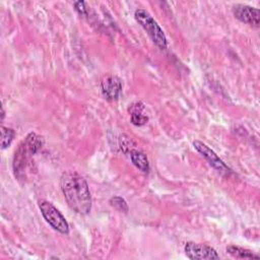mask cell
Here are the masks:
<instances>
[{
    "label": "cell",
    "mask_w": 260,
    "mask_h": 260,
    "mask_svg": "<svg viewBox=\"0 0 260 260\" xmlns=\"http://www.w3.org/2000/svg\"><path fill=\"white\" fill-rule=\"evenodd\" d=\"M137 106H138V103L136 105H132V107H131V109L133 110L131 113V123L136 126H142L147 123L148 118L141 114L142 109L139 110Z\"/></svg>",
    "instance_id": "8fae6325"
},
{
    "label": "cell",
    "mask_w": 260,
    "mask_h": 260,
    "mask_svg": "<svg viewBox=\"0 0 260 260\" xmlns=\"http://www.w3.org/2000/svg\"><path fill=\"white\" fill-rule=\"evenodd\" d=\"M134 17L136 21L143 27V29L147 32L149 38L152 40V42L161 50L167 48L168 42L166 35L164 34L162 29L158 25V23L155 21V19L149 14L148 11L145 9H137L134 13Z\"/></svg>",
    "instance_id": "3957f363"
},
{
    "label": "cell",
    "mask_w": 260,
    "mask_h": 260,
    "mask_svg": "<svg viewBox=\"0 0 260 260\" xmlns=\"http://www.w3.org/2000/svg\"><path fill=\"white\" fill-rule=\"evenodd\" d=\"M75 9L81 14V15H87V10L85 8V3L83 1H77L74 3Z\"/></svg>",
    "instance_id": "9a60e30c"
},
{
    "label": "cell",
    "mask_w": 260,
    "mask_h": 260,
    "mask_svg": "<svg viewBox=\"0 0 260 260\" xmlns=\"http://www.w3.org/2000/svg\"><path fill=\"white\" fill-rule=\"evenodd\" d=\"M110 203H111L112 206H114L119 211H123V212H127L128 211V205H127L126 201L122 197H120V196L112 197L111 200H110Z\"/></svg>",
    "instance_id": "4fadbf2b"
},
{
    "label": "cell",
    "mask_w": 260,
    "mask_h": 260,
    "mask_svg": "<svg viewBox=\"0 0 260 260\" xmlns=\"http://www.w3.org/2000/svg\"><path fill=\"white\" fill-rule=\"evenodd\" d=\"M102 92L108 101H116L122 92L121 79L113 74H107L103 77L101 82Z\"/></svg>",
    "instance_id": "52a82bcc"
},
{
    "label": "cell",
    "mask_w": 260,
    "mask_h": 260,
    "mask_svg": "<svg viewBox=\"0 0 260 260\" xmlns=\"http://www.w3.org/2000/svg\"><path fill=\"white\" fill-rule=\"evenodd\" d=\"M233 12L236 18H238L239 20L254 26H259V21H260L259 9L249 5L238 4L234 6Z\"/></svg>",
    "instance_id": "ba28073f"
},
{
    "label": "cell",
    "mask_w": 260,
    "mask_h": 260,
    "mask_svg": "<svg viewBox=\"0 0 260 260\" xmlns=\"http://www.w3.org/2000/svg\"><path fill=\"white\" fill-rule=\"evenodd\" d=\"M1 134H2V140H1V147L4 149L7 146L10 145V143L12 142L15 132L13 129L11 128H7L2 126L1 127Z\"/></svg>",
    "instance_id": "7c38bea8"
},
{
    "label": "cell",
    "mask_w": 260,
    "mask_h": 260,
    "mask_svg": "<svg viewBox=\"0 0 260 260\" xmlns=\"http://www.w3.org/2000/svg\"><path fill=\"white\" fill-rule=\"evenodd\" d=\"M39 207L46 221L54 230L58 231L63 235H67L69 233V224L66 218L51 202L46 200H41L39 201Z\"/></svg>",
    "instance_id": "277c9868"
},
{
    "label": "cell",
    "mask_w": 260,
    "mask_h": 260,
    "mask_svg": "<svg viewBox=\"0 0 260 260\" xmlns=\"http://www.w3.org/2000/svg\"><path fill=\"white\" fill-rule=\"evenodd\" d=\"M185 254L190 259H200V260H211L219 259L217 252L210 246L204 244H198L193 242H188L184 248Z\"/></svg>",
    "instance_id": "5b68a950"
},
{
    "label": "cell",
    "mask_w": 260,
    "mask_h": 260,
    "mask_svg": "<svg viewBox=\"0 0 260 260\" xmlns=\"http://www.w3.org/2000/svg\"><path fill=\"white\" fill-rule=\"evenodd\" d=\"M130 157L133 165L143 173L149 172V161L146 154L142 151L133 149L130 151Z\"/></svg>",
    "instance_id": "9c48e42d"
},
{
    "label": "cell",
    "mask_w": 260,
    "mask_h": 260,
    "mask_svg": "<svg viewBox=\"0 0 260 260\" xmlns=\"http://www.w3.org/2000/svg\"><path fill=\"white\" fill-rule=\"evenodd\" d=\"M193 145L196 148V150L198 152H200L201 155L204 156L206 158V160L209 162V165L211 167H213L216 171H218L220 173H223V174L232 173V170L223 162V160L210 147H208L205 143H203L199 140H195L193 142Z\"/></svg>",
    "instance_id": "8992f818"
},
{
    "label": "cell",
    "mask_w": 260,
    "mask_h": 260,
    "mask_svg": "<svg viewBox=\"0 0 260 260\" xmlns=\"http://www.w3.org/2000/svg\"><path fill=\"white\" fill-rule=\"evenodd\" d=\"M226 252L232 255L235 258H240V259H259V256L257 254H254L252 251L244 249L239 246H229L226 248Z\"/></svg>",
    "instance_id": "30bf717a"
},
{
    "label": "cell",
    "mask_w": 260,
    "mask_h": 260,
    "mask_svg": "<svg viewBox=\"0 0 260 260\" xmlns=\"http://www.w3.org/2000/svg\"><path fill=\"white\" fill-rule=\"evenodd\" d=\"M43 144V138L32 132H30L20 142L17 149L15 150L13 159V170L15 176L20 177V174L24 173V170L27 167L29 159L36 152H38L41 149Z\"/></svg>",
    "instance_id": "7a4b0ae2"
},
{
    "label": "cell",
    "mask_w": 260,
    "mask_h": 260,
    "mask_svg": "<svg viewBox=\"0 0 260 260\" xmlns=\"http://www.w3.org/2000/svg\"><path fill=\"white\" fill-rule=\"evenodd\" d=\"M131 139L129 138V137H127V136H125V135H123V136H121V138H120V145H121V148L124 150V152H127L128 150H130L131 151V149H130V144H131Z\"/></svg>",
    "instance_id": "5bb4252c"
},
{
    "label": "cell",
    "mask_w": 260,
    "mask_h": 260,
    "mask_svg": "<svg viewBox=\"0 0 260 260\" xmlns=\"http://www.w3.org/2000/svg\"><path fill=\"white\" fill-rule=\"evenodd\" d=\"M60 185L69 207L79 214H87L91 208V195L85 179L76 172L63 173Z\"/></svg>",
    "instance_id": "6da1fadb"
}]
</instances>
